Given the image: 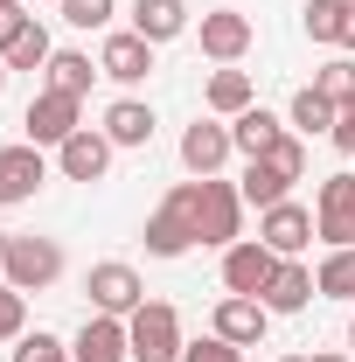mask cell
Segmentation results:
<instances>
[{
  "label": "cell",
  "instance_id": "obj_1",
  "mask_svg": "<svg viewBox=\"0 0 355 362\" xmlns=\"http://www.w3.org/2000/svg\"><path fill=\"white\" fill-rule=\"evenodd\" d=\"M195 202H202V181H175L168 202L146 216V251L153 258H181L195 244Z\"/></svg>",
  "mask_w": 355,
  "mask_h": 362
},
{
  "label": "cell",
  "instance_id": "obj_2",
  "mask_svg": "<svg viewBox=\"0 0 355 362\" xmlns=\"http://www.w3.org/2000/svg\"><path fill=\"white\" fill-rule=\"evenodd\" d=\"M195 244H216V251L244 244V195H237V181H223V175L202 181V202H195Z\"/></svg>",
  "mask_w": 355,
  "mask_h": 362
},
{
  "label": "cell",
  "instance_id": "obj_3",
  "mask_svg": "<svg viewBox=\"0 0 355 362\" xmlns=\"http://www.w3.org/2000/svg\"><path fill=\"white\" fill-rule=\"evenodd\" d=\"M126 334H133V362H181V314L168 300H146L126 314Z\"/></svg>",
  "mask_w": 355,
  "mask_h": 362
},
{
  "label": "cell",
  "instance_id": "obj_4",
  "mask_svg": "<svg viewBox=\"0 0 355 362\" xmlns=\"http://www.w3.org/2000/svg\"><path fill=\"white\" fill-rule=\"evenodd\" d=\"M77 126H84V98H70V90H35V98H28V112H21L28 146H63Z\"/></svg>",
  "mask_w": 355,
  "mask_h": 362
},
{
  "label": "cell",
  "instance_id": "obj_5",
  "mask_svg": "<svg viewBox=\"0 0 355 362\" xmlns=\"http://www.w3.org/2000/svg\"><path fill=\"white\" fill-rule=\"evenodd\" d=\"M0 279H7L14 293H42V286H56V279H63V244H56V237H14Z\"/></svg>",
  "mask_w": 355,
  "mask_h": 362
},
{
  "label": "cell",
  "instance_id": "obj_6",
  "mask_svg": "<svg viewBox=\"0 0 355 362\" xmlns=\"http://www.w3.org/2000/svg\"><path fill=\"white\" fill-rule=\"evenodd\" d=\"M313 223H320V244H327V251H349L355 244V175H327L320 181Z\"/></svg>",
  "mask_w": 355,
  "mask_h": 362
},
{
  "label": "cell",
  "instance_id": "obj_7",
  "mask_svg": "<svg viewBox=\"0 0 355 362\" xmlns=\"http://www.w3.org/2000/svg\"><path fill=\"white\" fill-rule=\"evenodd\" d=\"M313 237H320V223H313V209H300L293 195L272 202V209H258V244H272L279 258H300Z\"/></svg>",
  "mask_w": 355,
  "mask_h": 362
},
{
  "label": "cell",
  "instance_id": "obj_8",
  "mask_svg": "<svg viewBox=\"0 0 355 362\" xmlns=\"http://www.w3.org/2000/svg\"><path fill=\"white\" fill-rule=\"evenodd\" d=\"M84 293H91V307H98V314H119V320L133 314V307H146V286H139V272H133V265H119V258L91 265Z\"/></svg>",
  "mask_w": 355,
  "mask_h": 362
},
{
  "label": "cell",
  "instance_id": "obj_9",
  "mask_svg": "<svg viewBox=\"0 0 355 362\" xmlns=\"http://www.w3.org/2000/svg\"><path fill=\"white\" fill-rule=\"evenodd\" d=\"M279 265H286V258H279L272 244L244 237V244H230V251H223V286H230V293H251V300H258V293L272 286V272H279Z\"/></svg>",
  "mask_w": 355,
  "mask_h": 362
},
{
  "label": "cell",
  "instance_id": "obj_10",
  "mask_svg": "<svg viewBox=\"0 0 355 362\" xmlns=\"http://www.w3.org/2000/svg\"><path fill=\"white\" fill-rule=\"evenodd\" d=\"M265 327H272V307H265V300H251V293H223V300H216V327H209V334L237 341V349H258Z\"/></svg>",
  "mask_w": 355,
  "mask_h": 362
},
{
  "label": "cell",
  "instance_id": "obj_11",
  "mask_svg": "<svg viewBox=\"0 0 355 362\" xmlns=\"http://www.w3.org/2000/svg\"><path fill=\"white\" fill-rule=\"evenodd\" d=\"M56 168H63V181H105V168H112L105 126H77V133L56 146Z\"/></svg>",
  "mask_w": 355,
  "mask_h": 362
},
{
  "label": "cell",
  "instance_id": "obj_12",
  "mask_svg": "<svg viewBox=\"0 0 355 362\" xmlns=\"http://www.w3.org/2000/svg\"><path fill=\"white\" fill-rule=\"evenodd\" d=\"M49 181V160H42V146H0V209H14V202H28L35 188Z\"/></svg>",
  "mask_w": 355,
  "mask_h": 362
},
{
  "label": "cell",
  "instance_id": "obj_13",
  "mask_svg": "<svg viewBox=\"0 0 355 362\" xmlns=\"http://www.w3.org/2000/svg\"><path fill=\"white\" fill-rule=\"evenodd\" d=\"M230 153H237V146H230V126H223V119H195V126L181 133V168L195 181H209Z\"/></svg>",
  "mask_w": 355,
  "mask_h": 362
},
{
  "label": "cell",
  "instance_id": "obj_14",
  "mask_svg": "<svg viewBox=\"0 0 355 362\" xmlns=\"http://www.w3.org/2000/svg\"><path fill=\"white\" fill-rule=\"evenodd\" d=\"M70 356L77 362H133V334H126L119 314H91L77 327V341H70Z\"/></svg>",
  "mask_w": 355,
  "mask_h": 362
},
{
  "label": "cell",
  "instance_id": "obj_15",
  "mask_svg": "<svg viewBox=\"0 0 355 362\" xmlns=\"http://www.w3.org/2000/svg\"><path fill=\"white\" fill-rule=\"evenodd\" d=\"M98 70H105L112 84H146V70H153V42L133 35V28H119V35H105V49H98Z\"/></svg>",
  "mask_w": 355,
  "mask_h": 362
},
{
  "label": "cell",
  "instance_id": "obj_16",
  "mask_svg": "<svg viewBox=\"0 0 355 362\" xmlns=\"http://www.w3.org/2000/svg\"><path fill=\"white\" fill-rule=\"evenodd\" d=\"M251 49V14H237V7H216V14H202V56H216V63H237Z\"/></svg>",
  "mask_w": 355,
  "mask_h": 362
},
{
  "label": "cell",
  "instance_id": "obj_17",
  "mask_svg": "<svg viewBox=\"0 0 355 362\" xmlns=\"http://www.w3.org/2000/svg\"><path fill=\"white\" fill-rule=\"evenodd\" d=\"M313 293H320V286H313V265H300V258H286V265L272 272V286L258 293V300H265L272 314H300V307H307Z\"/></svg>",
  "mask_w": 355,
  "mask_h": 362
},
{
  "label": "cell",
  "instance_id": "obj_18",
  "mask_svg": "<svg viewBox=\"0 0 355 362\" xmlns=\"http://www.w3.org/2000/svg\"><path fill=\"white\" fill-rule=\"evenodd\" d=\"M279 139H286V126H279V112H265V105H251V112H237V119H230V146H237L244 160L272 153Z\"/></svg>",
  "mask_w": 355,
  "mask_h": 362
},
{
  "label": "cell",
  "instance_id": "obj_19",
  "mask_svg": "<svg viewBox=\"0 0 355 362\" xmlns=\"http://www.w3.org/2000/svg\"><path fill=\"white\" fill-rule=\"evenodd\" d=\"M181 28H188V0H133V35H146V42H175Z\"/></svg>",
  "mask_w": 355,
  "mask_h": 362
},
{
  "label": "cell",
  "instance_id": "obj_20",
  "mask_svg": "<svg viewBox=\"0 0 355 362\" xmlns=\"http://www.w3.org/2000/svg\"><path fill=\"white\" fill-rule=\"evenodd\" d=\"M307 35L334 42V49H355V0H307Z\"/></svg>",
  "mask_w": 355,
  "mask_h": 362
},
{
  "label": "cell",
  "instance_id": "obj_21",
  "mask_svg": "<svg viewBox=\"0 0 355 362\" xmlns=\"http://www.w3.org/2000/svg\"><path fill=\"white\" fill-rule=\"evenodd\" d=\"M105 139H112V146H146V139H153V105H139V98L105 105Z\"/></svg>",
  "mask_w": 355,
  "mask_h": 362
},
{
  "label": "cell",
  "instance_id": "obj_22",
  "mask_svg": "<svg viewBox=\"0 0 355 362\" xmlns=\"http://www.w3.org/2000/svg\"><path fill=\"white\" fill-rule=\"evenodd\" d=\"M251 105H258L251 70H230V63H223L216 77H209V112H216V119H237V112H251Z\"/></svg>",
  "mask_w": 355,
  "mask_h": 362
},
{
  "label": "cell",
  "instance_id": "obj_23",
  "mask_svg": "<svg viewBox=\"0 0 355 362\" xmlns=\"http://www.w3.org/2000/svg\"><path fill=\"white\" fill-rule=\"evenodd\" d=\"M91 77H105V70L91 63L84 49H56V56H49V90H70V98H84Z\"/></svg>",
  "mask_w": 355,
  "mask_h": 362
},
{
  "label": "cell",
  "instance_id": "obj_24",
  "mask_svg": "<svg viewBox=\"0 0 355 362\" xmlns=\"http://www.w3.org/2000/svg\"><path fill=\"white\" fill-rule=\"evenodd\" d=\"M0 56H7V70H49V56H56V49H49V28H42V21H28L14 42L0 49Z\"/></svg>",
  "mask_w": 355,
  "mask_h": 362
},
{
  "label": "cell",
  "instance_id": "obj_25",
  "mask_svg": "<svg viewBox=\"0 0 355 362\" xmlns=\"http://www.w3.org/2000/svg\"><path fill=\"white\" fill-rule=\"evenodd\" d=\"M334 119H342V105H327V98H320V90H300V98H293V133H334Z\"/></svg>",
  "mask_w": 355,
  "mask_h": 362
},
{
  "label": "cell",
  "instance_id": "obj_26",
  "mask_svg": "<svg viewBox=\"0 0 355 362\" xmlns=\"http://www.w3.org/2000/svg\"><path fill=\"white\" fill-rule=\"evenodd\" d=\"M237 195H244V209H272V202H286L293 188L272 175L265 160H251V168H244V181H237Z\"/></svg>",
  "mask_w": 355,
  "mask_h": 362
},
{
  "label": "cell",
  "instance_id": "obj_27",
  "mask_svg": "<svg viewBox=\"0 0 355 362\" xmlns=\"http://www.w3.org/2000/svg\"><path fill=\"white\" fill-rule=\"evenodd\" d=\"M313 286H320L327 300H355V244H349V251H327L320 272H313Z\"/></svg>",
  "mask_w": 355,
  "mask_h": 362
},
{
  "label": "cell",
  "instance_id": "obj_28",
  "mask_svg": "<svg viewBox=\"0 0 355 362\" xmlns=\"http://www.w3.org/2000/svg\"><path fill=\"white\" fill-rule=\"evenodd\" d=\"M313 90H320L327 105H355V56H334V63H320V70H313Z\"/></svg>",
  "mask_w": 355,
  "mask_h": 362
},
{
  "label": "cell",
  "instance_id": "obj_29",
  "mask_svg": "<svg viewBox=\"0 0 355 362\" xmlns=\"http://www.w3.org/2000/svg\"><path fill=\"white\" fill-rule=\"evenodd\" d=\"M258 160H265L272 175H279V181H286V188H293V181L307 175V139H300V133H286V139H279V146H272V153H258Z\"/></svg>",
  "mask_w": 355,
  "mask_h": 362
},
{
  "label": "cell",
  "instance_id": "obj_30",
  "mask_svg": "<svg viewBox=\"0 0 355 362\" xmlns=\"http://www.w3.org/2000/svg\"><path fill=\"white\" fill-rule=\"evenodd\" d=\"M14 362H77V356H70V341H56V334L35 327V334H21V341H14Z\"/></svg>",
  "mask_w": 355,
  "mask_h": 362
},
{
  "label": "cell",
  "instance_id": "obj_31",
  "mask_svg": "<svg viewBox=\"0 0 355 362\" xmlns=\"http://www.w3.org/2000/svg\"><path fill=\"white\" fill-rule=\"evenodd\" d=\"M21 334H28V293L0 279V341H21Z\"/></svg>",
  "mask_w": 355,
  "mask_h": 362
},
{
  "label": "cell",
  "instance_id": "obj_32",
  "mask_svg": "<svg viewBox=\"0 0 355 362\" xmlns=\"http://www.w3.org/2000/svg\"><path fill=\"white\" fill-rule=\"evenodd\" d=\"M56 7H63V21H70V28H105L119 0H56Z\"/></svg>",
  "mask_w": 355,
  "mask_h": 362
},
{
  "label": "cell",
  "instance_id": "obj_33",
  "mask_svg": "<svg viewBox=\"0 0 355 362\" xmlns=\"http://www.w3.org/2000/svg\"><path fill=\"white\" fill-rule=\"evenodd\" d=\"M181 362H244V349H237V341H223V334H202V341H188V349H181Z\"/></svg>",
  "mask_w": 355,
  "mask_h": 362
},
{
  "label": "cell",
  "instance_id": "obj_34",
  "mask_svg": "<svg viewBox=\"0 0 355 362\" xmlns=\"http://www.w3.org/2000/svg\"><path fill=\"white\" fill-rule=\"evenodd\" d=\"M28 21H35V14H28V7H21V0H14V7H0V49L14 42V35H21V28H28Z\"/></svg>",
  "mask_w": 355,
  "mask_h": 362
},
{
  "label": "cell",
  "instance_id": "obj_35",
  "mask_svg": "<svg viewBox=\"0 0 355 362\" xmlns=\"http://www.w3.org/2000/svg\"><path fill=\"white\" fill-rule=\"evenodd\" d=\"M327 139H334L342 153H355V105H342V119H334V133H327Z\"/></svg>",
  "mask_w": 355,
  "mask_h": 362
},
{
  "label": "cell",
  "instance_id": "obj_36",
  "mask_svg": "<svg viewBox=\"0 0 355 362\" xmlns=\"http://www.w3.org/2000/svg\"><path fill=\"white\" fill-rule=\"evenodd\" d=\"M7 244H14V237H7V230H0V272H7Z\"/></svg>",
  "mask_w": 355,
  "mask_h": 362
},
{
  "label": "cell",
  "instance_id": "obj_37",
  "mask_svg": "<svg viewBox=\"0 0 355 362\" xmlns=\"http://www.w3.org/2000/svg\"><path fill=\"white\" fill-rule=\"evenodd\" d=\"M307 362H355V356H307Z\"/></svg>",
  "mask_w": 355,
  "mask_h": 362
},
{
  "label": "cell",
  "instance_id": "obj_38",
  "mask_svg": "<svg viewBox=\"0 0 355 362\" xmlns=\"http://www.w3.org/2000/svg\"><path fill=\"white\" fill-rule=\"evenodd\" d=\"M7 77H14V70H7V56H0V90H7Z\"/></svg>",
  "mask_w": 355,
  "mask_h": 362
},
{
  "label": "cell",
  "instance_id": "obj_39",
  "mask_svg": "<svg viewBox=\"0 0 355 362\" xmlns=\"http://www.w3.org/2000/svg\"><path fill=\"white\" fill-rule=\"evenodd\" d=\"M286 362H307V356H286Z\"/></svg>",
  "mask_w": 355,
  "mask_h": 362
},
{
  "label": "cell",
  "instance_id": "obj_40",
  "mask_svg": "<svg viewBox=\"0 0 355 362\" xmlns=\"http://www.w3.org/2000/svg\"><path fill=\"white\" fill-rule=\"evenodd\" d=\"M0 7H14V0H0Z\"/></svg>",
  "mask_w": 355,
  "mask_h": 362
},
{
  "label": "cell",
  "instance_id": "obj_41",
  "mask_svg": "<svg viewBox=\"0 0 355 362\" xmlns=\"http://www.w3.org/2000/svg\"><path fill=\"white\" fill-rule=\"evenodd\" d=\"M349 341H355V327H349Z\"/></svg>",
  "mask_w": 355,
  "mask_h": 362
}]
</instances>
